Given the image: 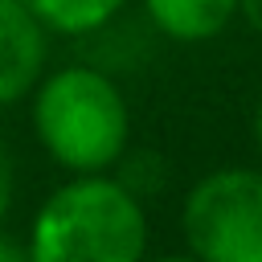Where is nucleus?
<instances>
[{
    "label": "nucleus",
    "instance_id": "f257e3e1",
    "mask_svg": "<svg viewBox=\"0 0 262 262\" xmlns=\"http://www.w3.org/2000/svg\"><path fill=\"white\" fill-rule=\"evenodd\" d=\"M33 135L70 176L115 172L131 143V106L123 86L90 61L45 70L33 86Z\"/></svg>",
    "mask_w": 262,
    "mask_h": 262
},
{
    "label": "nucleus",
    "instance_id": "0eeeda50",
    "mask_svg": "<svg viewBox=\"0 0 262 262\" xmlns=\"http://www.w3.org/2000/svg\"><path fill=\"white\" fill-rule=\"evenodd\" d=\"M12 201H16V160H12L8 143L0 139V225L12 213Z\"/></svg>",
    "mask_w": 262,
    "mask_h": 262
},
{
    "label": "nucleus",
    "instance_id": "f03ea898",
    "mask_svg": "<svg viewBox=\"0 0 262 262\" xmlns=\"http://www.w3.org/2000/svg\"><path fill=\"white\" fill-rule=\"evenodd\" d=\"M147 209L115 172L70 176L57 184L29 225V262H143Z\"/></svg>",
    "mask_w": 262,
    "mask_h": 262
},
{
    "label": "nucleus",
    "instance_id": "9d476101",
    "mask_svg": "<svg viewBox=\"0 0 262 262\" xmlns=\"http://www.w3.org/2000/svg\"><path fill=\"white\" fill-rule=\"evenodd\" d=\"M254 147L262 156V94H258V106H254Z\"/></svg>",
    "mask_w": 262,
    "mask_h": 262
},
{
    "label": "nucleus",
    "instance_id": "39448f33",
    "mask_svg": "<svg viewBox=\"0 0 262 262\" xmlns=\"http://www.w3.org/2000/svg\"><path fill=\"white\" fill-rule=\"evenodd\" d=\"M143 16L160 37L176 45H201L237 20V0H143Z\"/></svg>",
    "mask_w": 262,
    "mask_h": 262
},
{
    "label": "nucleus",
    "instance_id": "6e6552de",
    "mask_svg": "<svg viewBox=\"0 0 262 262\" xmlns=\"http://www.w3.org/2000/svg\"><path fill=\"white\" fill-rule=\"evenodd\" d=\"M237 16L262 37V0H237Z\"/></svg>",
    "mask_w": 262,
    "mask_h": 262
},
{
    "label": "nucleus",
    "instance_id": "9b49d317",
    "mask_svg": "<svg viewBox=\"0 0 262 262\" xmlns=\"http://www.w3.org/2000/svg\"><path fill=\"white\" fill-rule=\"evenodd\" d=\"M143 262H201V258H192V254L184 250V254H164V258H143Z\"/></svg>",
    "mask_w": 262,
    "mask_h": 262
},
{
    "label": "nucleus",
    "instance_id": "1a4fd4ad",
    "mask_svg": "<svg viewBox=\"0 0 262 262\" xmlns=\"http://www.w3.org/2000/svg\"><path fill=\"white\" fill-rule=\"evenodd\" d=\"M0 262H29V250L20 242H12L8 233H0Z\"/></svg>",
    "mask_w": 262,
    "mask_h": 262
},
{
    "label": "nucleus",
    "instance_id": "423d86ee",
    "mask_svg": "<svg viewBox=\"0 0 262 262\" xmlns=\"http://www.w3.org/2000/svg\"><path fill=\"white\" fill-rule=\"evenodd\" d=\"M45 33L57 37H94L111 29L127 0H20Z\"/></svg>",
    "mask_w": 262,
    "mask_h": 262
},
{
    "label": "nucleus",
    "instance_id": "20e7f679",
    "mask_svg": "<svg viewBox=\"0 0 262 262\" xmlns=\"http://www.w3.org/2000/svg\"><path fill=\"white\" fill-rule=\"evenodd\" d=\"M49 66V33L20 0H0V106L33 94Z\"/></svg>",
    "mask_w": 262,
    "mask_h": 262
},
{
    "label": "nucleus",
    "instance_id": "7ed1b4c3",
    "mask_svg": "<svg viewBox=\"0 0 262 262\" xmlns=\"http://www.w3.org/2000/svg\"><path fill=\"white\" fill-rule=\"evenodd\" d=\"M180 237L201 262H262V168H213L184 192Z\"/></svg>",
    "mask_w": 262,
    "mask_h": 262
}]
</instances>
